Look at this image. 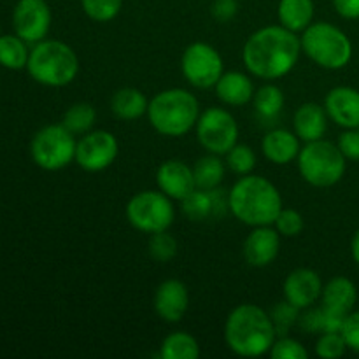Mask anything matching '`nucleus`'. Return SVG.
<instances>
[{
	"label": "nucleus",
	"mask_w": 359,
	"mask_h": 359,
	"mask_svg": "<svg viewBox=\"0 0 359 359\" xmlns=\"http://www.w3.org/2000/svg\"><path fill=\"white\" fill-rule=\"evenodd\" d=\"M302 42L283 25H269L251 34L242 48V63L252 77L277 81L297 67Z\"/></svg>",
	"instance_id": "nucleus-1"
},
{
	"label": "nucleus",
	"mask_w": 359,
	"mask_h": 359,
	"mask_svg": "<svg viewBox=\"0 0 359 359\" xmlns=\"http://www.w3.org/2000/svg\"><path fill=\"white\" fill-rule=\"evenodd\" d=\"M276 339L277 333L270 314L256 304L237 305L224 323V342L237 356H265Z\"/></svg>",
	"instance_id": "nucleus-2"
},
{
	"label": "nucleus",
	"mask_w": 359,
	"mask_h": 359,
	"mask_svg": "<svg viewBox=\"0 0 359 359\" xmlns=\"http://www.w3.org/2000/svg\"><path fill=\"white\" fill-rule=\"evenodd\" d=\"M230 214L245 226H270L283 210V196L272 181L262 175H242L228 191Z\"/></svg>",
	"instance_id": "nucleus-3"
},
{
	"label": "nucleus",
	"mask_w": 359,
	"mask_h": 359,
	"mask_svg": "<svg viewBox=\"0 0 359 359\" xmlns=\"http://www.w3.org/2000/svg\"><path fill=\"white\" fill-rule=\"evenodd\" d=\"M146 116L160 135L170 139L184 137L195 128L200 118L198 98L184 88H168L151 98Z\"/></svg>",
	"instance_id": "nucleus-4"
},
{
	"label": "nucleus",
	"mask_w": 359,
	"mask_h": 359,
	"mask_svg": "<svg viewBox=\"0 0 359 359\" xmlns=\"http://www.w3.org/2000/svg\"><path fill=\"white\" fill-rule=\"evenodd\" d=\"M27 70L35 83L48 88H63L79 74V58L69 44L55 39L34 44Z\"/></svg>",
	"instance_id": "nucleus-5"
},
{
	"label": "nucleus",
	"mask_w": 359,
	"mask_h": 359,
	"mask_svg": "<svg viewBox=\"0 0 359 359\" xmlns=\"http://www.w3.org/2000/svg\"><path fill=\"white\" fill-rule=\"evenodd\" d=\"M302 53L326 70H340L353 60V42L342 28L328 21L309 25L300 35Z\"/></svg>",
	"instance_id": "nucleus-6"
},
{
	"label": "nucleus",
	"mask_w": 359,
	"mask_h": 359,
	"mask_svg": "<svg viewBox=\"0 0 359 359\" xmlns=\"http://www.w3.org/2000/svg\"><path fill=\"white\" fill-rule=\"evenodd\" d=\"M297 161L302 179L314 188L339 184L347 170V158L335 142L326 139L305 142Z\"/></svg>",
	"instance_id": "nucleus-7"
},
{
	"label": "nucleus",
	"mask_w": 359,
	"mask_h": 359,
	"mask_svg": "<svg viewBox=\"0 0 359 359\" xmlns=\"http://www.w3.org/2000/svg\"><path fill=\"white\" fill-rule=\"evenodd\" d=\"M125 214L128 223L135 230L153 235L158 231L168 230L174 224V200L160 189L158 191L146 189V191L137 193L128 200Z\"/></svg>",
	"instance_id": "nucleus-8"
},
{
	"label": "nucleus",
	"mask_w": 359,
	"mask_h": 359,
	"mask_svg": "<svg viewBox=\"0 0 359 359\" xmlns=\"http://www.w3.org/2000/svg\"><path fill=\"white\" fill-rule=\"evenodd\" d=\"M77 140L65 126H42L30 142V154L39 168L48 172H58L76 161Z\"/></svg>",
	"instance_id": "nucleus-9"
},
{
	"label": "nucleus",
	"mask_w": 359,
	"mask_h": 359,
	"mask_svg": "<svg viewBox=\"0 0 359 359\" xmlns=\"http://www.w3.org/2000/svg\"><path fill=\"white\" fill-rule=\"evenodd\" d=\"M196 139L207 153L224 156L238 144V123L230 111L223 107H209L200 112L195 126Z\"/></svg>",
	"instance_id": "nucleus-10"
},
{
	"label": "nucleus",
	"mask_w": 359,
	"mask_h": 359,
	"mask_svg": "<svg viewBox=\"0 0 359 359\" xmlns=\"http://www.w3.org/2000/svg\"><path fill=\"white\" fill-rule=\"evenodd\" d=\"M181 70L184 79L196 90H209L216 86L224 74L223 56L207 42H193L181 56Z\"/></svg>",
	"instance_id": "nucleus-11"
},
{
	"label": "nucleus",
	"mask_w": 359,
	"mask_h": 359,
	"mask_svg": "<svg viewBox=\"0 0 359 359\" xmlns=\"http://www.w3.org/2000/svg\"><path fill=\"white\" fill-rule=\"evenodd\" d=\"M119 153V142L107 130H91L81 135L76 146V163L86 172H102L111 167Z\"/></svg>",
	"instance_id": "nucleus-12"
},
{
	"label": "nucleus",
	"mask_w": 359,
	"mask_h": 359,
	"mask_svg": "<svg viewBox=\"0 0 359 359\" xmlns=\"http://www.w3.org/2000/svg\"><path fill=\"white\" fill-rule=\"evenodd\" d=\"M51 7L46 0H18L13 9L14 34L28 44H37L51 30Z\"/></svg>",
	"instance_id": "nucleus-13"
},
{
	"label": "nucleus",
	"mask_w": 359,
	"mask_h": 359,
	"mask_svg": "<svg viewBox=\"0 0 359 359\" xmlns=\"http://www.w3.org/2000/svg\"><path fill=\"white\" fill-rule=\"evenodd\" d=\"M323 287H325V284H323L321 276L316 270L302 266V269L287 273V277L284 279V300L304 311V309L312 307L321 300Z\"/></svg>",
	"instance_id": "nucleus-14"
},
{
	"label": "nucleus",
	"mask_w": 359,
	"mask_h": 359,
	"mask_svg": "<svg viewBox=\"0 0 359 359\" xmlns=\"http://www.w3.org/2000/svg\"><path fill=\"white\" fill-rule=\"evenodd\" d=\"M153 307L158 318L165 323H179L189 307L188 287L179 279H167L156 287Z\"/></svg>",
	"instance_id": "nucleus-15"
},
{
	"label": "nucleus",
	"mask_w": 359,
	"mask_h": 359,
	"mask_svg": "<svg viewBox=\"0 0 359 359\" xmlns=\"http://www.w3.org/2000/svg\"><path fill=\"white\" fill-rule=\"evenodd\" d=\"M280 252V235L276 228L255 226L251 233L245 237L242 255L248 265L263 269L272 265Z\"/></svg>",
	"instance_id": "nucleus-16"
},
{
	"label": "nucleus",
	"mask_w": 359,
	"mask_h": 359,
	"mask_svg": "<svg viewBox=\"0 0 359 359\" xmlns=\"http://www.w3.org/2000/svg\"><path fill=\"white\" fill-rule=\"evenodd\" d=\"M156 184L172 200H182L196 189L193 167L181 160H167L158 167Z\"/></svg>",
	"instance_id": "nucleus-17"
},
{
	"label": "nucleus",
	"mask_w": 359,
	"mask_h": 359,
	"mask_svg": "<svg viewBox=\"0 0 359 359\" xmlns=\"http://www.w3.org/2000/svg\"><path fill=\"white\" fill-rule=\"evenodd\" d=\"M325 109L330 121L344 130L359 128V90L353 86H337L328 91Z\"/></svg>",
	"instance_id": "nucleus-18"
},
{
	"label": "nucleus",
	"mask_w": 359,
	"mask_h": 359,
	"mask_svg": "<svg viewBox=\"0 0 359 359\" xmlns=\"http://www.w3.org/2000/svg\"><path fill=\"white\" fill-rule=\"evenodd\" d=\"M328 114L325 105L316 102H305L294 111L293 132L297 133L302 142H314L325 139L328 130Z\"/></svg>",
	"instance_id": "nucleus-19"
},
{
	"label": "nucleus",
	"mask_w": 359,
	"mask_h": 359,
	"mask_svg": "<svg viewBox=\"0 0 359 359\" xmlns=\"http://www.w3.org/2000/svg\"><path fill=\"white\" fill-rule=\"evenodd\" d=\"M302 140L291 130L273 128L265 133L262 139V153L270 163L287 165L294 161L300 154Z\"/></svg>",
	"instance_id": "nucleus-20"
},
{
	"label": "nucleus",
	"mask_w": 359,
	"mask_h": 359,
	"mask_svg": "<svg viewBox=\"0 0 359 359\" xmlns=\"http://www.w3.org/2000/svg\"><path fill=\"white\" fill-rule=\"evenodd\" d=\"M214 90H216V97L219 98V102L230 105V107H244V105L251 104L256 93L251 76L245 72H238V70L224 72Z\"/></svg>",
	"instance_id": "nucleus-21"
},
{
	"label": "nucleus",
	"mask_w": 359,
	"mask_h": 359,
	"mask_svg": "<svg viewBox=\"0 0 359 359\" xmlns=\"http://www.w3.org/2000/svg\"><path fill=\"white\" fill-rule=\"evenodd\" d=\"M321 302L323 307L330 309L337 314L347 316L354 311V305L358 302L356 284L344 276L333 277L323 287Z\"/></svg>",
	"instance_id": "nucleus-22"
},
{
	"label": "nucleus",
	"mask_w": 359,
	"mask_h": 359,
	"mask_svg": "<svg viewBox=\"0 0 359 359\" xmlns=\"http://www.w3.org/2000/svg\"><path fill=\"white\" fill-rule=\"evenodd\" d=\"M149 100L137 88H121L111 98V111L121 121H135L147 114Z\"/></svg>",
	"instance_id": "nucleus-23"
},
{
	"label": "nucleus",
	"mask_w": 359,
	"mask_h": 359,
	"mask_svg": "<svg viewBox=\"0 0 359 359\" xmlns=\"http://www.w3.org/2000/svg\"><path fill=\"white\" fill-rule=\"evenodd\" d=\"M279 23L294 34H302L314 23V2L312 0H280L277 7Z\"/></svg>",
	"instance_id": "nucleus-24"
},
{
	"label": "nucleus",
	"mask_w": 359,
	"mask_h": 359,
	"mask_svg": "<svg viewBox=\"0 0 359 359\" xmlns=\"http://www.w3.org/2000/svg\"><path fill=\"white\" fill-rule=\"evenodd\" d=\"M224 172H226V163L221 160V156L207 153L193 167L196 188L205 189V191H212V189L219 188L224 179Z\"/></svg>",
	"instance_id": "nucleus-25"
},
{
	"label": "nucleus",
	"mask_w": 359,
	"mask_h": 359,
	"mask_svg": "<svg viewBox=\"0 0 359 359\" xmlns=\"http://www.w3.org/2000/svg\"><path fill=\"white\" fill-rule=\"evenodd\" d=\"M158 356L161 359H198L200 344L191 333L174 332L161 340Z\"/></svg>",
	"instance_id": "nucleus-26"
},
{
	"label": "nucleus",
	"mask_w": 359,
	"mask_h": 359,
	"mask_svg": "<svg viewBox=\"0 0 359 359\" xmlns=\"http://www.w3.org/2000/svg\"><path fill=\"white\" fill-rule=\"evenodd\" d=\"M30 49L28 42L16 34L0 35V65L7 70L27 69Z\"/></svg>",
	"instance_id": "nucleus-27"
},
{
	"label": "nucleus",
	"mask_w": 359,
	"mask_h": 359,
	"mask_svg": "<svg viewBox=\"0 0 359 359\" xmlns=\"http://www.w3.org/2000/svg\"><path fill=\"white\" fill-rule=\"evenodd\" d=\"M284 104H286V98H284L283 90L272 83L263 84L262 88H258L255 93V98H252L256 114L263 121H272V119H276L283 112Z\"/></svg>",
	"instance_id": "nucleus-28"
},
{
	"label": "nucleus",
	"mask_w": 359,
	"mask_h": 359,
	"mask_svg": "<svg viewBox=\"0 0 359 359\" xmlns=\"http://www.w3.org/2000/svg\"><path fill=\"white\" fill-rule=\"evenodd\" d=\"M97 121V111L88 102H77L70 105L62 118V125L74 135H84L91 132Z\"/></svg>",
	"instance_id": "nucleus-29"
},
{
	"label": "nucleus",
	"mask_w": 359,
	"mask_h": 359,
	"mask_svg": "<svg viewBox=\"0 0 359 359\" xmlns=\"http://www.w3.org/2000/svg\"><path fill=\"white\" fill-rule=\"evenodd\" d=\"M147 252L151 258L158 263H168L177 256L179 244L174 235L168 233V230L158 231V233L149 235L147 242Z\"/></svg>",
	"instance_id": "nucleus-30"
},
{
	"label": "nucleus",
	"mask_w": 359,
	"mask_h": 359,
	"mask_svg": "<svg viewBox=\"0 0 359 359\" xmlns=\"http://www.w3.org/2000/svg\"><path fill=\"white\" fill-rule=\"evenodd\" d=\"M224 163L233 172L235 175H248L252 174L256 168V154L245 144H235L226 154H224Z\"/></svg>",
	"instance_id": "nucleus-31"
},
{
	"label": "nucleus",
	"mask_w": 359,
	"mask_h": 359,
	"mask_svg": "<svg viewBox=\"0 0 359 359\" xmlns=\"http://www.w3.org/2000/svg\"><path fill=\"white\" fill-rule=\"evenodd\" d=\"M300 309H297L294 305H291L290 302H280L272 307V311L269 312L270 319L273 323V328H276L277 337H286L290 335L291 328L294 325H298V318H300Z\"/></svg>",
	"instance_id": "nucleus-32"
},
{
	"label": "nucleus",
	"mask_w": 359,
	"mask_h": 359,
	"mask_svg": "<svg viewBox=\"0 0 359 359\" xmlns=\"http://www.w3.org/2000/svg\"><path fill=\"white\" fill-rule=\"evenodd\" d=\"M81 7L90 20L107 23L121 13L123 0H81Z\"/></svg>",
	"instance_id": "nucleus-33"
},
{
	"label": "nucleus",
	"mask_w": 359,
	"mask_h": 359,
	"mask_svg": "<svg viewBox=\"0 0 359 359\" xmlns=\"http://www.w3.org/2000/svg\"><path fill=\"white\" fill-rule=\"evenodd\" d=\"M316 356L323 359H339L347 353V344L340 332H323L316 340Z\"/></svg>",
	"instance_id": "nucleus-34"
},
{
	"label": "nucleus",
	"mask_w": 359,
	"mask_h": 359,
	"mask_svg": "<svg viewBox=\"0 0 359 359\" xmlns=\"http://www.w3.org/2000/svg\"><path fill=\"white\" fill-rule=\"evenodd\" d=\"M270 358L272 359H307L309 351L300 340L293 339V337H277L273 342L272 349H270Z\"/></svg>",
	"instance_id": "nucleus-35"
},
{
	"label": "nucleus",
	"mask_w": 359,
	"mask_h": 359,
	"mask_svg": "<svg viewBox=\"0 0 359 359\" xmlns=\"http://www.w3.org/2000/svg\"><path fill=\"white\" fill-rule=\"evenodd\" d=\"M273 228L279 231L280 237H298L304 231L305 221L298 210L294 209H284L279 212L277 219L273 221Z\"/></svg>",
	"instance_id": "nucleus-36"
},
{
	"label": "nucleus",
	"mask_w": 359,
	"mask_h": 359,
	"mask_svg": "<svg viewBox=\"0 0 359 359\" xmlns=\"http://www.w3.org/2000/svg\"><path fill=\"white\" fill-rule=\"evenodd\" d=\"M298 326L304 330L305 333H311V335H319V333L325 332V311L321 307H309L304 309L300 312V318H298Z\"/></svg>",
	"instance_id": "nucleus-37"
},
{
	"label": "nucleus",
	"mask_w": 359,
	"mask_h": 359,
	"mask_svg": "<svg viewBox=\"0 0 359 359\" xmlns=\"http://www.w3.org/2000/svg\"><path fill=\"white\" fill-rule=\"evenodd\" d=\"M340 333L346 340L347 349L359 354V311H353L347 314Z\"/></svg>",
	"instance_id": "nucleus-38"
},
{
	"label": "nucleus",
	"mask_w": 359,
	"mask_h": 359,
	"mask_svg": "<svg viewBox=\"0 0 359 359\" xmlns=\"http://www.w3.org/2000/svg\"><path fill=\"white\" fill-rule=\"evenodd\" d=\"M337 146L340 147L344 156L347 160L358 161L359 160V130L358 128H349L344 130L340 133L339 140H337Z\"/></svg>",
	"instance_id": "nucleus-39"
},
{
	"label": "nucleus",
	"mask_w": 359,
	"mask_h": 359,
	"mask_svg": "<svg viewBox=\"0 0 359 359\" xmlns=\"http://www.w3.org/2000/svg\"><path fill=\"white\" fill-rule=\"evenodd\" d=\"M210 14L219 23H228L238 14V0H214Z\"/></svg>",
	"instance_id": "nucleus-40"
},
{
	"label": "nucleus",
	"mask_w": 359,
	"mask_h": 359,
	"mask_svg": "<svg viewBox=\"0 0 359 359\" xmlns=\"http://www.w3.org/2000/svg\"><path fill=\"white\" fill-rule=\"evenodd\" d=\"M333 7L344 20H359V0H333Z\"/></svg>",
	"instance_id": "nucleus-41"
},
{
	"label": "nucleus",
	"mask_w": 359,
	"mask_h": 359,
	"mask_svg": "<svg viewBox=\"0 0 359 359\" xmlns=\"http://www.w3.org/2000/svg\"><path fill=\"white\" fill-rule=\"evenodd\" d=\"M351 256H353L354 263L359 266V230L351 238Z\"/></svg>",
	"instance_id": "nucleus-42"
},
{
	"label": "nucleus",
	"mask_w": 359,
	"mask_h": 359,
	"mask_svg": "<svg viewBox=\"0 0 359 359\" xmlns=\"http://www.w3.org/2000/svg\"><path fill=\"white\" fill-rule=\"evenodd\" d=\"M0 30H2V28H0ZM0 35H2V32H0Z\"/></svg>",
	"instance_id": "nucleus-43"
},
{
	"label": "nucleus",
	"mask_w": 359,
	"mask_h": 359,
	"mask_svg": "<svg viewBox=\"0 0 359 359\" xmlns=\"http://www.w3.org/2000/svg\"><path fill=\"white\" fill-rule=\"evenodd\" d=\"M358 130H359V128H358Z\"/></svg>",
	"instance_id": "nucleus-44"
}]
</instances>
